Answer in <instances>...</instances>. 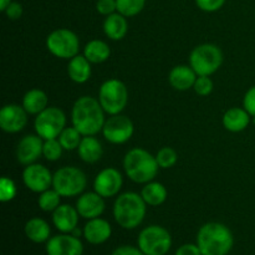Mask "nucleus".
<instances>
[{"label": "nucleus", "instance_id": "nucleus-1", "mask_svg": "<svg viewBox=\"0 0 255 255\" xmlns=\"http://www.w3.org/2000/svg\"><path fill=\"white\" fill-rule=\"evenodd\" d=\"M105 114L106 112L99 100L91 96H82L72 106V126L79 129L82 136H96L102 132L106 122Z\"/></svg>", "mask_w": 255, "mask_h": 255}, {"label": "nucleus", "instance_id": "nucleus-2", "mask_svg": "<svg viewBox=\"0 0 255 255\" xmlns=\"http://www.w3.org/2000/svg\"><path fill=\"white\" fill-rule=\"evenodd\" d=\"M196 244L203 255H228L233 249L234 237L226 224L209 222L199 228Z\"/></svg>", "mask_w": 255, "mask_h": 255}, {"label": "nucleus", "instance_id": "nucleus-3", "mask_svg": "<svg viewBox=\"0 0 255 255\" xmlns=\"http://www.w3.org/2000/svg\"><path fill=\"white\" fill-rule=\"evenodd\" d=\"M147 204L141 194L126 192L120 194L114 203V218L124 229H136L146 217Z\"/></svg>", "mask_w": 255, "mask_h": 255}, {"label": "nucleus", "instance_id": "nucleus-4", "mask_svg": "<svg viewBox=\"0 0 255 255\" xmlns=\"http://www.w3.org/2000/svg\"><path fill=\"white\" fill-rule=\"evenodd\" d=\"M124 169L132 182L146 184L156 178L159 166L156 156L149 153L147 149L136 147L129 149L124 157Z\"/></svg>", "mask_w": 255, "mask_h": 255}, {"label": "nucleus", "instance_id": "nucleus-5", "mask_svg": "<svg viewBox=\"0 0 255 255\" xmlns=\"http://www.w3.org/2000/svg\"><path fill=\"white\" fill-rule=\"evenodd\" d=\"M223 64V52L214 44H202L194 47L189 55V66L198 76H211Z\"/></svg>", "mask_w": 255, "mask_h": 255}, {"label": "nucleus", "instance_id": "nucleus-6", "mask_svg": "<svg viewBox=\"0 0 255 255\" xmlns=\"http://www.w3.org/2000/svg\"><path fill=\"white\" fill-rule=\"evenodd\" d=\"M87 186V177L80 168L65 166L57 169L52 178V188L61 197H76L82 194Z\"/></svg>", "mask_w": 255, "mask_h": 255}, {"label": "nucleus", "instance_id": "nucleus-7", "mask_svg": "<svg viewBox=\"0 0 255 255\" xmlns=\"http://www.w3.org/2000/svg\"><path fill=\"white\" fill-rule=\"evenodd\" d=\"M99 101L102 109L110 116L121 114L128 102V90L126 85L117 79H110L99 90Z\"/></svg>", "mask_w": 255, "mask_h": 255}, {"label": "nucleus", "instance_id": "nucleus-8", "mask_svg": "<svg viewBox=\"0 0 255 255\" xmlns=\"http://www.w3.org/2000/svg\"><path fill=\"white\" fill-rule=\"evenodd\" d=\"M137 246L144 255H166L172 247V236L164 227L154 224L142 229Z\"/></svg>", "mask_w": 255, "mask_h": 255}, {"label": "nucleus", "instance_id": "nucleus-9", "mask_svg": "<svg viewBox=\"0 0 255 255\" xmlns=\"http://www.w3.org/2000/svg\"><path fill=\"white\" fill-rule=\"evenodd\" d=\"M34 127L36 134H39L44 141L59 138L61 132L66 127V115L59 107L50 106L36 115Z\"/></svg>", "mask_w": 255, "mask_h": 255}, {"label": "nucleus", "instance_id": "nucleus-10", "mask_svg": "<svg viewBox=\"0 0 255 255\" xmlns=\"http://www.w3.org/2000/svg\"><path fill=\"white\" fill-rule=\"evenodd\" d=\"M46 47L54 56L71 60L80 52V40L74 31L69 29H56L46 37Z\"/></svg>", "mask_w": 255, "mask_h": 255}, {"label": "nucleus", "instance_id": "nucleus-11", "mask_svg": "<svg viewBox=\"0 0 255 255\" xmlns=\"http://www.w3.org/2000/svg\"><path fill=\"white\" fill-rule=\"evenodd\" d=\"M133 122L125 115H112L102 128L105 139L112 144H124L133 136Z\"/></svg>", "mask_w": 255, "mask_h": 255}, {"label": "nucleus", "instance_id": "nucleus-12", "mask_svg": "<svg viewBox=\"0 0 255 255\" xmlns=\"http://www.w3.org/2000/svg\"><path fill=\"white\" fill-rule=\"evenodd\" d=\"M54 174L47 167L40 163L29 164L22 171V182L25 187L34 193H42L52 187Z\"/></svg>", "mask_w": 255, "mask_h": 255}, {"label": "nucleus", "instance_id": "nucleus-13", "mask_svg": "<svg viewBox=\"0 0 255 255\" xmlns=\"http://www.w3.org/2000/svg\"><path fill=\"white\" fill-rule=\"evenodd\" d=\"M124 184V177L119 169L109 167L100 172L94 181V191L104 198H111L120 193Z\"/></svg>", "mask_w": 255, "mask_h": 255}, {"label": "nucleus", "instance_id": "nucleus-14", "mask_svg": "<svg viewBox=\"0 0 255 255\" xmlns=\"http://www.w3.org/2000/svg\"><path fill=\"white\" fill-rule=\"evenodd\" d=\"M47 255H82L84 244L71 233H61L46 242Z\"/></svg>", "mask_w": 255, "mask_h": 255}, {"label": "nucleus", "instance_id": "nucleus-15", "mask_svg": "<svg viewBox=\"0 0 255 255\" xmlns=\"http://www.w3.org/2000/svg\"><path fill=\"white\" fill-rule=\"evenodd\" d=\"M27 112L20 105L7 104L0 110V127L6 133H17L27 124Z\"/></svg>", "mask_w": 255, "mask_h": 255}, {"label": "nucleus", "instance_id": "nucleus-16", "mask_svg": "<svg viewBox=\"0 0 255 255\" xmlns=\"http://www.w3.org/2000/svg\"><path fill=\"white\" fill-rule=\"evenodd\" d=\"M44 139L39 134H26L20 139L16 147V159L22 166L35 163L42 154Z\"/></svg>", "mask_w": 255, "mask_h": 255}, {"label": "nucleus", "instance_id": "nucleus-17", "mask_svg": "<svg viewBox=\"0 0 255 255\" xmlns=\"http://www.w3.org/2000/svg\"><path fill=\"white\" fill-rule=\"evenodd\" d=\"M105 208H106L105 198L95 191L80 194L79 199L76 202V209L79 212L80 217L89 219V221L102 216Z\"/></svg>", "mask_w": 255, "mask_h": 255}, {"label": "nucleus", "instance_id": "nucleus-18", "mask_svg": "<svg viewBox=\"0 0 255 255\" xmlns=\"http://www.w3.org/2000/svg\"><path fill=\"white\" fill-rule=\"evenodd\" d=\"M84 238L87 243L92 246H100L104 244L111 238L112 227L106 219L102 218H94L90 219L84 227Z\"/></svg>", "mask_w": 255, "mask_h": 255}, {"label": "nucleus", "instance_id": "nucleus-19", "mask_svg": "<svg viewBox=\"0 0 255 255\" xmlns=\"http://www.w3.org/2000/svg\"><path fill=\"white\" fill-rule=\"evenodd\" d=\"M79 212L76 207L70 204H60L52 212V223L55 228L61 233H72L79 224Z\"/></svg>", "mask_w": 255, "mask_h": 255}, {"label": "nucleus", "instance_id": "nucleus-20", "mask_svg": "<svg viewBox=\"0 0 255 255\" xmlns=\"http://www.w3.org/2000/svg\"><path fill=\"white\" fill-rule=\"evenodd\" d=\"M197 77H198V75L191 66L177 65L169 71L168 81L174 90L187 91L189 89H193Z\"/></svg>", "mask_w": 255, "mask_h": 255}, {"label": "nucleus", "instance_id": "nucleus-21", "mask_svg": "<svg viewBox=\"0 0 255 255\" xmlns=\"http://www.w3.org/2000/svg\"><path fill=\"white\" fill-rule=\"evenodd\" d=\"M222 122L227 131L237 133L244 131L251 125L252 116L244 107H232L224 112Z\"/></svg>", "mask_w": 255, "mask_h": 255}, {"label": "nucleus", "instance_id": "nucleus-22", "mask_svg": "<svg viewBox=\"0 0 255 255\" xmlns=\"http://www.w3.org/2000/svg\"><path fill=\"white\" fill-rule=\"evenodd\" d=\"M127 31H128V24L126 16L117 11L106 16L104 21V32L109 39L119 41L126 36Z\"/></svg>", "mask_w": 255, "mask_h": 255}, {"label": "nucleus", "instance_id": "nucleus-23", "mask_svg": "<svg viewBox=\"0 0 255 255\" xmlns=\"http://www.w3.org/2000/svg\"><path fill=\"white\" fill-rule=\"evenodd\" d=\"M77 153L85 163H96L101 159L104 148H102L101 142L95 136H84L77 148Z\"/></svg>", "mask_w": 255, "mask_h": 255}, {"label": "nucleus", "instance_id": "nucleus-24", "mask_svg": "<svg viewBox=\"0 0 255 255\" xmlns=\"http://www.w3.org/2000/svg\"><path fill=\"white\" fill-rule=\"evenodd\" d=\"M91 62L84 55H76L72 57L67 65L69 77L76 84H85L91 77Z\"/></svg>", "mask_w": 255, "mask_h": 255}, {"label": "nucleus", "instance_id": "nucleus-25", "mask_svg": "<svg viewBox=\"0 0 255 255\" xmlns=\"http://www.w3.org/2000/svg\"><path fill=\"white\" fill-rule=\"evenodd\" d=\"M24 232L27 239L35 244L46 243L50 239V234H51L49 223L42 218H37V217L29 219L26 222Z\"/></svg>", "mask_w": 255, "mask_h": 255}, {"label": "nucleus", "instance_id": "nucleus-26", "mask_svg": "<svg viewBox=\"0 0 255 255\" xmlns=\"http://www.w3.org/2000/svg\"><path fill=\"white\" fill-rule=\"evenodd\" d=\"M47 105H49L47 95L40 89L30 90L22 97L21 106L29 115H39L40 112L49 107Z\"/></svg>", "mask_w": 255, "mask_h": 255}, {"label": "nucleus", "instance_id": "nucleus-27", "mask_svg": "<svg viewBox=\"0 0 255 255\" xmlns=\"http://www.w3.org/2000/svg\"><path fill=\"white\" fill-rule=\"evenodd\" d=\"M167 189L159 182H148L144 184L141 191V196L147 206L158 207L163 204L167 199Z\"/></svg>", "mask_w": 255, "mask_h": 255}, {"label": "nucleus", "instance_id": "nucleus-28", "mask_svg": "<svg viewBox=\"0 0 255 255\" xmlns=\"http://www.w3.org/2000/svg\"><path fill=\"white\" fill-rule=\"evenodd\" d=\"M110 55H111V49L102 40H91L84 47V56L91 64H102L109 60Z\"/></svg>", "mask_w": 255, "mask_h": 255}, {"label": "nucleus", "instance_id": "nucleus-29", "mask_svg": "<svg viewBox=\"0 0 255 255\" xmlns=\"http://www.w3.org/2000/svg\"><path fill=\"white\" fill-rule=\"evenodd\" d=\"M82 137L84 136L80 133L79 129L75 128L74 126L65 127V129L59 136V141L65 151H74V149L79 148Z\"/></svg>", "mask_w": 255, "mask_h": 255}, {"label": "nucleus", "instance_id": "nucleus-30", "mask_svg": "<svg viewBox=\"0 0 255 255\" xmlns=\"http://www.w3.org/2000/svg\"><path fill=\"white\" fill-rule=\"evenodd\" d=\"M117 12L126 17L138 15L146 5V0H116Z\"/></svg>", "mask_w": 255, "mask_h": 255}, {"label": "nucleus", "instance_id": "nucleus-31", "mask_svg": "<svg viewBox=\"0 0 255 255\" xmlns=\"http://www.w3.org/2000/svg\"><path fill=\"white\" fill-rule=\"evenodd\" d=\"M60 199H61V196L54 188L47 189V191L40 193L37 204H39L41 211L51 212L52 213L60 206Z\"/></svg>", "mask_w": 255, "mask_h": 255}, {"label": "nucleus", "instance_id": "nucleus-32", "mask_svg": "<svg viewBox=\"0 0 255 255\" xmlns=\"http://www.w3.org/2000/svg\"><path fill=\"white\" fill-rule=\"evenodd\" d=\"M157 163H158L159 168H171L178 161V154H177L176 149H173L172 147H162L156 154Z\"/></svg>", "mask_w": 255, "mask_h": 255}, {"label": "nucleus", "instance_id": "nucleus-33", "mask_svg": "<svg viewBox=\"0 0 255 255\" xmlns=\"http://www.w3.org/2000/svg\"><path fill=\"white\" fill-rule=\"evenodd\" d=\"M62 148L61 143H60L59 138H52V139H45L44 147H42V156L45 159L50 162H55L60 159L62 156Z\"/></svg>", "mask_w": 255, "mask_h": 255}, {"label": "nucleus", "instance_id": "nucleus-34", "mask_svg": "<svg viewBox=\"0 0 255 255\" xmlns=\"http://www.w3.org/2000/svg\"><path fill=\"white\" fill-rule=\"evenodd\" d=\"M16 193L17 189L14 181L6 176L2 177L0 181V201L2 203H7L16 197Z\"/></svg>", "mask_w": 255, "mask_h": 255}, {"label": "nucleus", "instance_id": "nucleus-35", "mask_svg": "<svg viewBox=\"0 0 255 255\" xmlns=\"http://www.w3.org/2000/svg\"><path fill=\"white\" fill-rule=\"evenodd\" d=\"M213 81L209 76H198L194 82L193 90L199 96H208L213 91Z\"/></svg>", "mask_w": 255, "mask_h": 255}, {"label": "nucleus", "instance_id": "nucleus-36", "mask_svg": "<svg viewBox=\"0 0 255 255\" xmlns=\"http://www.w3.org/2000/svg\"><path fill=\"white\" fill-rule=\"evenodd\" d=\"M226 1L227 0H196V5L202 11L214 12L222 9Z\"/></svg>", "mask_w": 255, "mask_h": 255}, {"label": "nucleus", "instance_id": "nucleus-37", "mask_svg": "<svg viewBox=\"0 0 255 255\" xmlns=\"http://www.w3.org/2000/svg\"><path fill=\"white\" fill-rule=\"evenodd\" d=\"M96 10L99 14L104 15V16H109V15L117 11L116 0H97Z\"/></svg>", "mask_w": 255, "mask_h": 255}, {"label": "nucleus", "instance_id": "nucleus-38", "mask_svg": "<svg viewBox=\"0 0 255 255\" xmlns=\"http://www.w3.org/2000/svg\"><path fill=\"white\" fill-rule=\"evenodd\" d=\"M243 107L249 112L252 117H255V86L251 87L244 95Z\"/></svg>", "mask_w": 255, "mask_h": 255}, {"label": "nucleus", "instance_id": "nucleus-39", "mask_svg": "<svg viewBox=\"0 0 255 255\" xmlns=\"http://www.w3.org/2000/svg\"><path fill=\"white\" fill-rule=\"evenodd\" d=\"M2 12L6 15L7 19L17 20L20 19L22 15V5L17 1H11Z\"/></svg>", "mask_w": 255, "mask_h": 255}, {"label": "nucleus", "instance_id": "nucleus-40", "mask_svg": "<svg viewBox=\"0 0 255 255\" xmlns=\"http://www.w3.org/2000/svg\"><path fill=\"white\" fill-rule=\"evenodd\" d=\"M174 255H203L197 244H183L177 249Z\"/></svg>", "mask_w": 255, "mask_h": 255}, {"label": "nucleus", "instance_id": "nucleus-41", "mask_svg": "<svg viewBox=\"0 0 255 255\" xmlns=\"http://www.w3.org/2000/svg\"><path fill=\"white\" fill-rule=\"evenodd\" d=\"M111 255H144L141 252L138 247H132V246H121L119 248L115 249Z\"/></svg>", "mask_w": 255, "mask_h": 255}, {"label": "nucleus", "instance_id": "nucleus-42", "mask_svg": "<svg viewBox=\"0 0 255 255\" xmlns=\"http://www.w3.org/2000/svg\"><path fill=\"white\" fill-rule=\"evenodd\" d=\"M11 1L12 0H0V10H1V11H4V10L6 9L7 5H9Z\"/></svg>", "mask_w": 255, "mask_h": 255}, {"label": "nucleus", "instance_id": "nucleus-43", "mask_svg": "<svg viewBox=\"0 0 255 255\" xmlns=\"http://www.w3.org/2000/svg\"><path fill=\"white\" fill-rule=\"evenodd\" d=\"M252 122H253V125L255 126V117H252Z\"/></svg>", "mask_w": 255, "mask_h": 255}]
</instances>
